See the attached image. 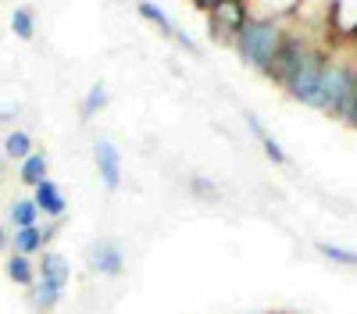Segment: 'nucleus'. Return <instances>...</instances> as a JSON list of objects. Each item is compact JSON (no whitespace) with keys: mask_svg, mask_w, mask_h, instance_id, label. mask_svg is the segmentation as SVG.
<instances>
[{"mask_svg":"<svg viewBox=\"0 0 357 314\" xmlns=\"http://www.w3.org/2000/svg\"><path fill=\"white\" fill-rule=\"evenodd\" d=\"M286 18H289V15H254V18L240 29V33H236L232 47H236V54L243 57V65H250L254 72L268 75V68H272L279 47H282L286 36H289Z\"/></svg>","mask_w":357,"mask_h":314,"instance_id":"obj_1","label":"nucleus"},{"mask_svg":"<svg viewBox=\"0 0 357 314\" xmlns=\"http://www.w3.org/2000/svg\"><path fill=\"white\" fill-rule=\"evenodd\" d=\"M354 100H357V57L347 61V57L329 54V65H325V75H321V111L347 122Z\"/></svg>","mask_w":357,"mask_h":314,"instance_id":"obj_2","label":"nucleus"},{"mask_svg":"<svg viewBox=\"0 0 357 314\" xmlns=\"http://www.w3.org/2000/svg\"><path fill=\"white\" fill-rule=\"evenodd\" d=\"M325 65H329V50L318 47V43H311L282 90H286L293 100H301V104L321 111V75H325Z\"/></svg>","mask_w":357,"mask_h":314,"instance_id":"obj_3","label":"nucleus"},{"mask_svg":"<svg viewBox=\"0 0 357 314\" xmlns=\"http://www.w3.org/2000/svg\"><path fill=\"white\" fill-rule=\"evenodd\" d=\"M207 18H211V36L218 43H232L236 33L254 18V11H250V0H218V4L207 11Z\"/></svg>","mask_w":357,"mask_h":314,"instance_id":"obj_4","label":"nucleus"},{"mask_svg":"<svg viewBox=\"0 0 357 314\" xmlns=\"http://www.w3.org/2000/svg\"><path fill=\"white\" fill-rule=\"evenodd\" d=\"M311 47V40H304V36H286V43L279 47V54H275V61H272V68H268V79H275L279 86H286L289 82V75L296 72V65H301V57H304V50Z\"/></svg>","mask_w":357,"mask_h":314,"instance_id":"obj_5","label":"nucleus"},{"mask_svg":"<svg viewBox=\"0 0 357 314\" xmlns=\"http://www.w3.org/2000/svg\"><path fill=\"white\" fill-rule=\"evenodd\" d=\"M93 161H97V171H100V182L114 193L122 186V154H118V147L111 139L97 136L93 139Z\"/></svg>","mask_w":357,"mask_h":314,"instance_id":"obj_6","label":"nucleus"},{"mask_svg":"<svg viewBox=\"0 0 357 314\" xmlns=\"http://www.w3.org/2000/svg\"><path fill=\"white\" fill-rule=\"evenodd\" d=\"M89 268H93L97 275H107V278L122 275V268H126L122 246H118V243H111V240H104V243H93V246H89Z\"/></svg>","mask_w":357,"mask_h":314,"instance_id":"obj_7","label":"nucleus"},{"mask_svg":"<svg viewBox=\"0 0 357 314\" xmlns=\"http://www.w3.org/2000/svg\"><path fill=\"white\" fill-rule=\"evenodd\" d=\"M33 200H36V207H40L43 214H50V218H61V214L68 211L65 193H61V186H57L54 179L36 182V186H33Z\"/></svg>","mask_w":357,"mask_h":314,"instance_id":"obj_8","label":"nucleus"},{"mask_svg":"<svg viewBox=\"0 0 357 314\" xmlns=\"http://www.w3.org/2000/svg\"><path fill=\"white\" fill-rule=\"evenodd\" d=\"M36 272H40L36 278H43V282L57 285V290H65V285H68V275H72L68 261H65L61 253H54V250H47V253L40 257V268H36Z\"/></svg>","mask_w":357,"mask_h":314,"instance_id":"obj_9","label":"nucleus"},{"mask_svg":"<svg viewBox=\"0 0 357 314\" xmlns=\"http://www.w3.org/2000/svg\"><path fill=\"white\" fill-rule=\"evenodd\" d=\"M8 275H11L15 285H25V290H29V285L36 282L40 272H36L33 261H29V253H18V250H15V253H11V261H8Z\"/></svg>","mask_w":357,"mask_h":314,"instance_id":"obj_10","label":"nucleus"},{"mask_svg":"<svg viewBox=\"0 0 357 314\" xmlns=\"http://www.w3.org/2000/svg\"><path fill=\"white\" fill-rule=\"evenodd\" d=\"M43 243H47V233L40 225H25V228H15V250L18 253H40L43 250Z\"/></svg>","mask_w":357,"mask_h":314,"instance_id":"obj_11","label":"nucleus"},{"mask_svg":"<svg viewBox=\"0 0 357 314\" xmlns=\"http://www.w3.org/2000/svg\"><path fill=\"white\" fill-rule=\"evenodd\" d=\"M61 297H65V290H57V285H50L43 278H36L33 285H29V300H33L36 311H54V304Z\"/></svg>","mask_w":357,"mask_h":314,"instance_id":"obj_12","label":"nucleus"},{"mask_svg":"<svg viewBox=\"0 0 357 314\" xmlns=\"http://www.w3.org/2000/svg\"><path fill=\"white\" fill-rule=\"evenodd\" d=\"M247 125L254 129V136H257V143H261V147H264V154H268V157H272L275 164H289V157H286V150L279 147V143H275V136H272V132H268V129H264V125H261V122L254 118V114H247Z\"/></svg>","mask_w":357,"mask_h":314,"instance_id":"obj_13","label":"nucleus"},{"mask_svg":"<svg viewBox=\"0 0 357 314\" xmlns=\"http://www.w3.org/2000/svg\"><path fill=\"white\" fill-rule=\"evenodd\" d=\"M18 179H22L25 186H36V182H43V179H47V154L33 150V154H29V157H22V168H18Z\"/></svg>","mask_w":357,"mask_h":314,"instance_id":"obj_14","label":"nucleus"},{"mask_svg":"<svg viewBox=\"0 0 357 314\" xmlns=\"http://www.w3.org/2000/svg\"><path fill=\"white\" fill-rule=\"evenodd\" d=\"M29 154H33V139H29V132L15 129V132H8V136H4V157L22 161V157H29Z\"/></svg>","mask_w":357,"mask_h":314,"instance_id":"obj_15","label":"nucleus"},{"mask_svg":"<svg viewBox=\"0 0 357 314\" xmlns=\"http://www.w3.org/2000/svg\"><path fill=\"white\" fill-rule=\"evenodd\" d=\"M40 214H43V211L36 207V200H15V204H11V221H15V228L36 225Z\"/></svg>","mask_w":357,"mask_h":314,"instance_id":"obj_16","label":"nucleus"},{"mask_svg":"<svg viewBox=\"0 0 357 314\" xmlns=\"http://www.w3.org/2000/svg\"><path fill=\"white\" fill-rule=\"evenodd\" d=\"M11 33H15L18 40H33V36H36V18H33V11H29V8H15V15H11Z\"/></svg>","mask_w":357,"mask_h":314,"instance_id":"obj_17","label":"nucleus"},{"mask_svg":"<svg viewBox=\"0 0 357 314\" xmlns=\"http://www.w3.org/2000/svg\"><path fill=\"white\" fill-rule=\"evenodd\" d=\"M139 15H143L146 22H151V25H158L165 36H175V25H172V18H168V15H165L158 4H151V0H139Z\"/></svg>","mask_w":357,"mask_h":314,"instance_id":"obj_18","label":"nucleus"},{"mask_svg":"<svg viewBox=\"0 0 357 314\" xmlns=\"http://www.w3.org/2000/svg\"><path fill=\"white\" fill-rule=\"evenodd\" d=\"M104 107H107V86L93 82V86H89V93H86V100H82V118H93V114L104 111Z\"/></svg>","mask_w":357,"mask_h":314,"instance_id":"obj_19","label":"nucleus"},{"mask_svg":"<svg viewBox=\"0 0 357 314\" xmlns=\"http://www.w3.org/2000/svg\"><path fill=\"white\" fill-rule=\"evenodd\" d=\"M318 253L329 257V261H336V265L357 268V253H354V250H343V246H333V243H318Z\"/></svg>","mask_w":357,"mask_h":314,"instance_id":"obj_20","label":"nucleus"},{"mask_svg":"<svg viewBox=\"0 0 357 314\" xmlns=\"http://www.w3.org/2000/svg\"><path fill=\"white\" fill-rule=\"evenodd\" d=\"M193 186H197V193H200V196H207V200H215V196H218V193H215V186L207 182V179H193Z\"/></svg>","mask_w":357,"mask_h":314,"instance_id":"obj_21","label":"nucleus"},{"mask_svg":"<svg viewBox=\"0 0 357 314\" xmlns=\"http://www.w3.org/2000/svg\"><path fill=\"white\" fill-rule=\"evenodd\" d=\"M193 4H197V8H200V11H211V8H215V4H218V0H193Z\"/></svg>","mask_w":357,"mask_h":314,"instance_id":"obj_22","label":"nucleus"},{"mask_svg":"<svg viewBox=\"0 0 357 314\" xmlns=\"http://www.w3.org/2000/svg\"><path fill=\"white\" fill-rule=\"evenodd\" d=\"M8 246H11V240H8V228L0 225V250H8Z\"/></svg>","mask_w":357,"mask_h":314,"instance_id":"obj_23","label":"nucleus"},{"mask_svg":"<svg viewBox=\"0 0 357 314\" xmlns=\"http://www.w3.org/2000/svg\"><path fill=\"white\" fill-rule=\"evenodd\" d=\"M347 125H354V129H357V100H354V107H350V118H347Z\"/></svg>","mask_w":357,"mask_h":314,"instance_id":"obj_24","label":"nucleus"},{"mask_svg":"<svg viewBox=\"0 0 357 314\" xmlns=\"http://www.w3.org/2000/svg\"><path fill=\"white\" fill-rule=\"evenodd\" d=\"M0 168H4V161H0Z\"/></svg>","mask_w":357,"mask_h":314,"instance_id":"obj_25","label":"nucleus"}]
</instances>
